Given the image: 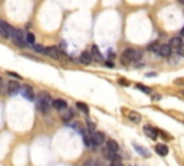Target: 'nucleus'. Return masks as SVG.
<instances>
[{
	"label": "nucleus",
	"instance_id": "obj_1",
	"mask_svg": "<svg viewBox=\"0 0 184 166\" xmlns=\"http://www.w3.org/2000/svg\"><path fill=\"white\" fill-rule=\"evenodd\" d=\"M141 57H143V52L139 49H132V47L125 49L122 55H121L122 63H125V65L131 62H138V60H141Z\"/></svg>",
	"mask_w": 184,
	"mask_h": 166
},
{
	"label": "nucleus",
	"instance_id": "obj_2",
	"mask_svg": "<svg viewBox=\"0 0 184 166\" xmlns=\"http://www.w3.org/2000/svg\"><path fill=\"white\" fill-rule=\"evenodd\" d=\"M52 97L49 96L48 93H43V95H40V97H39L38 103H36V107H38V110L40 112V113H48L49 109L52 107Z\"/></svg>",
	"mask_w": 184,
	"mask_h": 166
},
{
	"label": "nucleus",
	"instance_id": "obj_3",
	"mask_svg": "<svg viewBox=\"0 0 184 166\" xmlns=\"http://www.w3.org/2000/svg\"><path fill=\"white\" fill-rule=\"evenodd\" d=\"M10 39L13 40V43L17 44L19 47H25V46H26V42H25V34L22 33V30L15 29V27H13L12 34H10Z\"/></svg>",
	"mask_w": 184,
	"mask_h": 166
},
{
	"label": "nucleus",
	"instance_id": "obj_4",
	"mask_svg": "<svg viewBox=\"0 0 184 166\" xmlns=\"http://www.w3.org/2000/svg\"><path fill=\"white\" fill-rule=\"evenodd\" d=\"M6 92L9 96H15L20 92V83L17 80H9L7 86H6Z\"/></svg>",
	"mask_w": 184,
	"mask_h": 166
},
{
	"label": "nucleus",
	"instance_id": "obj_5",
	"mask_svg": "<svg viewBox=\"0 0 184 166\" xmlns=\"http://www.w3.org/2000/svg\"><path fill=\"white\" fill-rule=\"evenodd\" d=\"M12 30L13 27L6 22H0V36L4 37V39H10V34H12Z\"/></svg>",
	"mask_w": 184,
	"mask_h": 166
},
{
	"label": "nucleus",
	"instance_id": "obj_6",
	"mask_svg": "<svg viewBox=\"0 0 184 166\" xmlns=\"http://www.w3.org/2000/svg\"><path fill=\"white\" fill-rule=\"evenodd\" d=\"M91 139H92L94 146H99V145L104 143V140H105V135H104L102 132H92Z\"/></svg>",
	"mask_w": 184,
	"mask_h": 166
},
{
	"label": "nucleus",
	"instance_id": "obj_7",
	"mask_svg": "<svg viewBox=\"0 0 184 166\" xmlns=\"http://www.w3.org/2000/svg\"><path fill=\"white\" fill-rule=\"evenodd\" d=\"M171 52H173V49L170 47V44H160L157 53L161 56V57H170Z\"/></svg>",
	"mask_w": 184,
	"mask_h": 166
},
{
	"label": "nucleus",
	"instance_id": "obj_8",
	"mask_svg": "<svg viewBox=\"0 0 184 166\" xmlns=\"http://www.w3.org/2000/svg\"><path fill=\"white\" fill-rule=\"evenodd\" d=\"M144 133H145L148 137H151L153 140H155L158 137V130L155 129V128H153V126H144Z\"/></svg>",
	"mask_w": 184,
	"mask_h": 166
},
{
	"label": "nucleus",
	"instance_id": "obj_9",
	"mask_svg": "<svg viewBox=\"0 0 184 166\" xmlns=\"http://www.w3.org/2000/svg\"><path fill=\"white\" fill-rule=\"evenodd\" d=\"M45 55L50 56V57H53V59H56V60H59L62 57L58 47H45Z\"/></svg>",
	"mask_w": 184,
	"mask_h": 166
},
{
	"label": "nucleus",
	"instance_id": "obj_10",
	"mask_svg": "<svg viewBox=\"0 0 184 166\" xmlns=\"http://www.w3.org/2000/svg\"><path fill=\"white\" fill-rule=\"evenodd\" d=\"M52 107H55L56 110H64L68 107V103H66V100L64 99H55L52 102Z\"/></svg>",
	"mask_w": 184,
	"mask_h": 166
},
{
	"label": "nucleus",
	"instance_id": "obj_11",
	"mask_svg": "<svg viewBox=\"0 0 184 166\" xmlns=\"http://www.w3.org/2000/svg\"><path fill=\"white\" fill-rule=\"evenodd\" d=\"M20 89H22V95H23V97H25V99L33 100V97H35L33 89L30 87V86H23V87H20Z\"/></svg>",
	"mask_w": 184,
	"mask_h": 166
},
{
	"label": "nucleus",
	"instance_id": "obj_12",
	"mask_svg": "<svg viewBox=\"0 0 184 166\" xmlns=\"http://www.w3.org/2000/svg\"><path fill=\"white\" fill-rule=\"evenodd\" d=\"M72 118H73V112H72L69 107L64 109V110H60V119H62L64 122H69Z\"/></svg>",
	"mask_w": 184,
	"mask_h": 166
},
{
	"label": "nucleus",
	"instance_id": "obj_13",
	"mask_svg": "<svg viewBox=\"0 0 184 166\" xmlns=\"http://www.w3.org/2000/svg\"><path fill=\"white\" fill-rule=\"evenodd\" d=\"M106 149H108L109 152H112V153H116V155H118V152H120V146H118V143H116L114 139H109L108 142H106Z\"/></svg>",
	"mask_w": 184,
	"mask_h": 166
},
{
	"label": "nucleus",
	"instance_id": "obj_14",
	"mask_svg": "<svg viewBox=\"0 0 184 166\" xmlns=\"http://www.w3.org/2000/svg\"><path fill=\"white\" fill-rule=\"evenodd\" d=\"M92 56H91L89 52H82V55H81V57H79V62L82 63V65H91L92 63Z\"/></svg>",
	"mask_w": 184,
	"mask_h": 166
},
{
	"label": "nucleus",
	"instance_id": "obj_15",
	"mask_svg": "<svg viewBox=\"0 0 184 166\" xmlns=\"http://www.w3.org/2000/svg\"><path fill=\"white\" fill-rule=\"evenodd\" d=\"M155 152L160 156H167L168 155V148H167V145L158 143V145H155Z\"/></svg>",
	"mask_w": 184,
	"mask_h": 166
},
{
	"label": "nucleus",
	"instance_id": "obj_16",
	"mask_svg": "<svg viewBox=\"0 0 184 166\" xmlns=\"http://www.w3.org/2000/svg\"><path fill=\"white\" fill-rule=\"evenodd\" d=\"M168 44H170V47H171V49H176V50H177V49H178L181 44H183V37H178V36L173 37V39L170 40Z\"/></svg>",
	"mask_w": 184,
	"mask_h": 166
},
{
	"label": "nucleus",
	"instance_id": "obj_17",
	"mask_svg": "<svg viewBox=\"0 0 184 166\" xmlns=\"http://www.w3.org/2000/svg\"><path fill=\"white\" fill-rule=\"evenodd\" d=\"M89 53H91V56H92V59H95V60H104V57H102L101 52H99V49H98L97 46H92Z\"/></svg>",
	"mask_w": 184,
	"mask_h": 166
},
{
	"label": "nucleus",
	"instance_id": "obj_18",
	"mask_svg": "<svg viewBox=\"0 0 184 166\" xmlns=\"http://www.w3.org/2000/svg\"><path fill=\"white\" fill-rule=\"evenodd\" d=\"M128 118H130V120L134 123H138L139 120H141V114L138 113V112H130V114H128Z\"/></svg>",
	"mask_w": 184,
	"mask_h": 166
},
{
	"label": "nucleus",
	"instance_id": "obj_19",
	"mask_svg": "<svg viewBox=\"0 0 184 166\" xmlns=\"http://www.w3.org/2000/svg\"><path fill=\"white\" fill-rule=\"evenodd\" d=\"M134 148H135V150L138 152L141 156H145V158H148V156H150V153H148V150H147L145 148H141V146H139V145H137V143H134Z\"/></svg>",
	"mask_w": 184,
	"mask_h": 166
},
{
	"label": "nucleus",
	"instance_id": "obj_20",
	"mask_svg": "<svg viewBox=\"0 0 184 166\" xmlns=\"http://www.w3.org/2000/svg\"><path fill=\"white\" fill-rule=\"evenodd\" d=\"M137 89L138 90H141V92H144V93H147V95H151L153 93V89L151 87H148V86H144V85H137Z\"/></svg>",
	"mask_w": 184,
	"mask_h": 166
},
{
	"label": "nucleus",
	"instance_id": "obj_21",
	"mask_svg": "<svg viewBox=\"0 0 184 166\" xmlns=\"http://www.w3.org/2000/svg\"><path fill=\"white\" fill-rule=\"evenodd\" d=\"M25 42H26V44H35V34L26 33L25 34Z\"/></svg>",
	"mask_w": 184,
	"mask_h": 166
},
{
	"label": "nucleus",
	"instance_id": "obj_22",
	"mask_svg": "<svg viewBox=\"0 0 184 166\" xmlns=\"http://www.w3.org/2000/svg\"><path fill=\"white\" fill-rule=\"evenodd\" d=\"M83 143L87 148H94V143H92V139H91V135H85L83 136Z\"/></svg>",
	"mask_w": 184,
	"mask_h": 166
},
{
	"label": "nucleus",
	"instance_id": "obj_23",
	"mask_svg": "<svg viewBox=\"0 0 184 166\" xmlns=\"http://www.w3.org/2000/svg\"><path fill=\"white\" fill-rule=\"evenodd\" d=\"M76 106H78V109H79V110L85 112V113H88V110H89L87 105H85V103H82V102H78V103H76Z\"/></svg>",
	"mask_w": 184,
	"mask_h": 166
},
{
	"label": "nucleus",
	"instance_id": "obj_24",
	"mask_svg": "<svg viewBox=\"0 0 184 166\" xmlns=\"http://www.w3.org/2000/svg\"><path fill=\"white\" fill-rule=\"evenodd\" d=\"M33 52L36 53H45V47L40 44H33Z\"/></svg>",
	"mask_w": 184,
	"mask_h": 166
},
{
	"label": "nucleus",
	"instance_id": "obj_25",
	"mask_svg": "<svg viewBox=\"0 0 184 166\" xmlns=\"http://www.w3.org/2000/svg\"><path fill=\"white\" fill-rule=\"evenodd\" d=\"M158 47H160L158 43H153L148 46V50H150V52H158Z\"/></svg>",
	"mask_w": 184,
	"mask_h": 166
},
{
	"label": "nucleus",
	"instance_id": "obj_26",
	"mask_svg": "<svg viewBox=\"0 0 184 166\" xmlns=\"http://www.w3.org/2000/svg\"><path fill=\"white\" fill-rule=\"evenodd\" d=\"M177 53H178V56H183V57H184V43L181 44L178 49H177Z\"/></svg>",
	"mask_w": 184,
	"mask_h": 166
},
{
	"label": "nucleus",
	"instance_id": "obj_27",
	"mask_svg": "<svg viewBox=\"0 0 184 166\" xmlns=\"http://www.w3.org/2000/svg\"><path fill=\"white\" fill-rule=\"evenodd\" d=\"M120 85H122V86H130V82L127 80V79H120Z\"/></svg>",
	"mask_w": 184,
	"mask_h": 166
},
{
	"label": "nucleus",
	"instance_id": "obj_28",
	"mask_svg": "<svg viewBox=\"0 0 184 166\" xmlns=\"http://www.w3.org/2000/svg\"><path fill=\"white\" fill-rule=\"evenodd\" d=\"M9 74H10V76H13V78H16V79H17V80H20V79H22V76H19V74L13 73V72H9Z\"/></svg>",
	"mask_w": 184,
	"mask_h": 166
},
{
	"label": "nucleus",
	"instance_id": "obj_29",
	"mask_svg": "<svg viewBox=\"0 0 184 166\" xmlns=\"http://www.w3.org/2000/svg\"><path fill=\"white\" fill-rule=\"evenodd\" d=\"M111 166H124V165H122V163H121L118 159H115V160H114V163H112Z\"/></svg>",
	"mask_w": 184,
	"mask_h": 166
},
{
	"label": "nucleus",
	"instance_id": "obj_30",
	"mask_svg": "<svg viewBox=\"0 0 184 166\" xmlns=\"http://www.w3.org/2000/svg\"><path fill=\"white\" fill-rule=\"evenodd\" d=\"M83 166H94V160H87Z\"/></svg>",
	"mask_w": 184,
	"mask_h": 166
},
{
	"label": "nucleus",
	"instance_id": "obj_31",
	"mask_svg": "<svg viewBox=\"0 0 184 166\" xmlns=\"http://www.w3.org/2000/svg\"><path fill=\"white\" fill-rule=\"evenodd\" d=\"M2 89H3V79L0 76V92H2Z\"/></svg>",
	"mask_w": 184,
	"mask_h": 166
},
{
	"label": "nucleus",
	"instance_id": "obj_32",
	"mask_svg": "<svg viewBox=\"0 0 184 166\" xmlns=\"http://www.w3.org/2000/svg\"><path fill=\"white\" fill-rule=\"evenodd\" d=\"M147 76H148V78H153V76H157V74H155V73H148Z\"/></svg>",
	"mask_w": 184,
	"mask_h": 166
},
{
	"label": "nucleus",
	"instance_id": "obj_33",
	"mask_svg": "<svg viewBox=\"0 0 184 166\" xmlns=\"http://www.w3.org/2000/svg\"><path fill=\"white\" fill-rule=\"evenodd\" d=\"M180 34H181V37H184V27L181 29V33H180Z\"/></svg>",
	"mask_w": 184,
	"mask_h": 166
},
{
	"label": "nucleus",
	"instance_id": "obj_34",
	"mask_svg": "<svg viewBox=\"0 0 184 166\" xmlns=\"http://www.w3.org/2000/svg\"><path fill=\"white\" fill-rule=\"evenodd\" d=\"M178 2H180V3H181V4H184V0H178Z\"/></svg>",
	"mask_w": 184,
	"mask_h": 166
},
{
	"label": "nucleus",
	"instance_id": "obj_35",
	"mask_svg": "<svg viewBox=\"0 0 184 166\" xmlns=\"http://www.w3.org/2000/svg\"><path fill=\"white\" fill-rule=\"evenodd\" d=\"M183 95H184V92H183Z\"/></svg>",
	"mask_w": 184,
	"mask_h": 166
},
{
	"label": "nucleus",
	"instance_id": "obj_36",
	"mask_svg": "<svg viewBox=\"0 0 184 166\" xmlns=\"http://www.w3.org/2000/svg\"><path fill=\"white\" fill-rule=\"evenodd\" d=\"M109 166H111V165H109Z\"/></svg>",
	"mask_w": 184,
	"mask_h": 166
}]
</instances>
